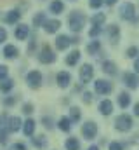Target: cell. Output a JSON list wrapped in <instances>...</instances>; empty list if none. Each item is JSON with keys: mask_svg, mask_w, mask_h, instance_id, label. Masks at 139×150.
<instances>
[{"mask_svg": "<svg viewBox=\"0 0 139 150\" xmlns=\"http://www.w3.org/2000/svg\"><path fill=\"white\" fill-rule=\"evenodd\" d=\"M26 80H28V86H30V87L37 89V87L42 86V74H40V72H30L28 77H26Z\"/></svg>", "mask_w": 139, "mask_h": 150, "instance_id": "52a82bcc", "label": "cell"}, {"mask_svg": "<svg viewBox=\"0 0 139 150\" xmlns=\"http://www.w3.org/2000/svg\"><path fill=\"white\" fill-rule=\"evenodd\" d=\"M113 110V103L111 101H108V100H103L101 103H99V112L103 113V115H110Z\"/></svg>", "mask_w": 139, "mask_h": 150, "instance_id": "9a60e30c", "label": "cell"}, {"mask_svg": "<svg viewBox=\"0 0 139 150\" xmlns=\"http://www.w3.org/2000/svg\"><path fill=\"white\" fill-rule=\"evenodd\" d=\"M82 100H84V103H91L92 101V94L91 93H84V98Z\"/></svg>", "mask_w": 139, "mask_h": 150, "instance_id": "8d00e7d4", "label": "cell"}, {"mask_svg": "<svg viewBox=\"0 0 139 150\" xmlns=\"http://www.w3.org/2000/svg\"><path fill=\"white\" fill-rule=\"evenodd\" d=\"M104 2H106L108 5H113V4H117V0H104Z\"/></svg>", "mask_w": 139, "mask_h": 150, "instance_id": "f6af8a7d", "label": "cell"}, {"mask_svg": "<svg viewBox=\"0 0 139 150\" xmlns=\"http://www.w3.org/2000/svg\"><path fill=\"white\" fill-rule=\"evenodd\" d=\"M87 150H99V149H98L96 145H92V147H89V149H87Z\"/></svg>", "mask_w": 139, "mask_h": 150, "instance_id": "bcb514c9", "label": "cell"}, {"mask_svg": "<svg viewBox=\"0 0 139 150\" xmlns=\"http://www.w3.org/2000/svg\"><path fill=\"white\" fill-rule=\"evenodd\" d=\"M12 150H26V147H25L23 143H16V145L12 147Z\"/></svg>", "mask_w": 139, "mask_h": 150, "instance_id": "60d3db41", "label": "cell"}, {"mask_svg": "<svg viewBox=\"0 0 139 150\" xmlns=\"http://www.w3.org/2000/svg\"><path fill=\"white\" fill-rule=\"evenodd\" d=\"M110 150H122V145L118 142H113V143H110Z\"/></svg>", "mask_w": 139, "mask_h": 150, "instance_id": "f35d334b", "label": "cell"}, {"mask_svg": "<svg viewBox=\"0 0 139 150\" xmlns=\"http://www.w3.org/2000/svg\"><path fill=\"white\" fill-rule=\"evenodd\" d=\"M103 70L108 75H115L117 74V65H115L113 61H104L103 63Z\"/></svg>", "mask_w": 139, "mask_h": 150, "instance_id": "44dd1931", "label": "cell"}, {"mask_svg": "<svg viewBox=\"0 0 139 150\" xmlns=\"http://www.w3.org/2000/svg\"><path fill=\"white\" fill-rule=\"evenodd\" d=\"M44 28H45V32L47 33H56L59 28H61V21H58V19H45V23H44Z\"/></svg>", "mask_w": 139, "mask_h": 150, "instance_id": "9c48e42d", "label": "cell"}, {"mask_svg": "<svg viewBox=\"0 0 139 150\" xmlns=\"http://www.w3.org/2000/svg\"><path fill=\"white\" fill-rule=\"evenodd\" d=\"M0 143H2V145L7 143V131H2V133H0Z\"/></svg>", "mask_w": 139, "mask_h": 150, "instance_id": "74e56055", "label": "cell"}, {"mask_svg": "<svg viewBox=\"0 0 139 150\" xmlns=\"http://www.w3.org/2000/svg\"><path fill=\"white\" fill-rule=\"evenodd\" d=\"M99 33H101V26H98V25H94V28L89 32L91 37H96V35H99Z\"/></svg>", "mask_w": 139, "mask_h": 150, "instance_id": "836d02e7", "label": "cell"}, {"mask_svg": "<svg viewBox=\"0 0 139 150\" xmlns=\"http://www.w3.org/2000/svg\"><path fill=\"white\" fill-rule=\"evenodd\" d=\"M78 59H80V52H78V51H73V52H70L68 58H66V65L73 67V65L78 63Z\"/></svg>", "mask_w": 139, "mask_h": 150, "instance_id": "ffe728a7", "label": "cell"}, {"mask_svg": "<svg viewBox=\"0 0 139 150\" xmlns=\"http://www.w3.org/2000/svg\"><path fill=\"white\" fill-rule=\"evenodd\" d=\"M125 56H127V58H136V56H138V47H129Z\"/></svg>", "mask_w": 139, "mask_h": 150, "instance_id": "1f68e13d", "label": "cell"}, {"mask_svg": "<svg viewBox=\"0 0 139 150\" xmlns=\"http://www.w3.org/2000/svg\"><path fill=\"white\" fill-rule=\"evenodd\" d=\"M4 56L9 58V59L16 58V56H18V47H14V45H5V47H4Z\"/></svg>", "mask_w": 139, "mask_h": 150, "instance_id": "e0dca14e", "label": "cell"}, {"mask_svg": "<svg viewBox=\"0 0 139 150\" xmlns=\"http://www.w3.org/2000/svg\"><path fill=\"white\" fill-rule=\"evenodd\" d=\"M94 89H96V93L98 94H110L111 93V84L108 82V80H96V84H94Z\"/></svg>", "mask_w": 139, "mask_h": 150, "instance_id": "8992f818", "label": "cell"}, {"mask_svg": "<svg viewBox=\"0 0 139 150\" xmlns=\"http://www.w3.org/2000/svg\"><path fill=\"white\" fill-rule=\"evenodd\" d=\"M44 23H45V14L44 12H38L33 18V25L35 26H44Z\"/></svg>", "mask_w": 139, "mask_h": 150, "instance_id": "f1b7e54d", "label": "cell"}, {"mask_svg": "<svg viewBox=\"0 0 139 150\" xmlns=\"http://www.w3.org/2000/svg\"><path fill=\"white\" fill-rule=\"evenodd\" d=\"M14 87V82L11 80V79H4L2 82H0V91L2 93H7V91H11Z\"/></svg>", "mask_w": 139, "mask_h": 150, "instance_id": "cb8c5ba5", "label": "cell"}, {"mask_svg": "<svg viewBox=\"0 0 139 150\" xmlns=\"http://www.w3.org/2000/svg\"><path fill=\"white\" fill-rule=\"evenodd\" d=\"M14 101H16V98H7V100H5V105H12Z\"/></svg>", "mask_w": 139, "mask_h": 150, "instance_id": "b9f144b4", "label": "cell"}, {"mask_svg": "<svg viewBox=\"0 0 139 150\" xmlns=\"http://www.w3.org/2000/svg\"><path fill=\"white\" fill-rule=\"evenodd\" d=\"M99 49H101V42H99V40H92V42L87 45V52H89V54H96Z\"/></svg>", "mask_w": 139, "mask_h": 150, "instance_id": "603a6c76", "label": "cell"}, {"mask_svg": "<svg viewBox=\"0 0 139 150\" xmlns=\"http://www.w3.org/2000/svg\"><path fill=\"white\" fill-rule=\"evenodd\" d=\"M70 82H71L70 74H66V72H59L58 74V84H59V87H68Z\"/></svg>", "mask_w": 139, "mask_h": 150, "instance_id": "4fadbf2b", "label": "cell"}, {"mask_svg": "<svg viewBox=\"0 0 139 150\" xmlns=\"http://www.w3.org/2000/svg\"><path fill=\"white\" fill-rule=\"evenodd\" d=\"M23 129H25V134H26V136H32L35 133V120L28 119V120L23 124Z\"/></svg>", "mask_w": 139, "mask_h": 150, "instance_id": "ac0fdd59", "label": "cell"}, {"mask_svg": "<svg viewBox=\"0 0 139 150\" xmlns=\"http://www.w3.org/2000/svg\"><path fill=\"white\" fill-rule=\"evenodd\" d=\"M9 74V70H7V67H0V80H4L5 77Z\"/></svg>", "mask_w": 139, "mask_h": 150, "instance_id": "d590c367", "label": "cell"}, {"mask_svg": "<svg viewBox=\"0 0 139 150\" xmlns=\"http://www.w3.org/2000/svg\"><path fill=\"white\" fill-rule=\"evenodd\" d=\"M120 16L124 18V19H131V21H136V14H134V4H131V2H125L124 5H122V9H120Z\"/></svg>", "mask_w": 139, "mask_h": 150, "instance_id": "277c9868", "label": "cell"}, {"mask_svg": "<svg viewBox=\"0 0 139 150\" xmlns=\"http://www.w3.org/2000/svg\"><path fill=\"white\" fill-rule=\"evenodd\" d=\"M84 25H85V16L82 12H73L70 16V28L73 32H82Z\"/></svg>", "mask_w": 139, "mask_h": 150, "instance_id": "6da1fadb", "label": "cell"}, {"mask_svg": "<svg viewBox=\"0 0 139 150\" xmlns=\"http://www.w3.org/2000/svg\"><path fill=\"white\" fill-rule=\"evenodd\" d=\"M63 9H65V4H63L61 0H54V2L51 4V12H54V14H61Z\"/></svg>", "mask_w": 139, "mask_h": 150, "instance_id": "d6986e66", "label": "cell"}, {"mask_svg": "<svg viewBox=\"0 0 139 150\" xmlns=\"http://www.w3.org/2000/svg\"><path fill=\"white\" fill-rule=\"evenodd\" d=\"M82 134H84L87 140L96 138V134H98V126H96L94 122H87V124H84V127H82Z\"/></svg>", "mask_w": 139, "mask_h": 150, "instance_id": "5b68a950", "label": "cell"}, {"mask_svg": "<svg viewBox=\"0 0 139 150\" xmlns=\"http://www.w3.org/2000/svg\"><path fill=\"white\" fill-rule=\"evenodd\" d=\"M92 75H94L92 65H84V67L80 68V80H82V84H87V82L92 79Z\"/></svg>", "mask_w": 139, "mask_h": 150, "instance_id": "ba28073f", "label": "cell"}, {"mask_svg": "<svg viewBox=\"0 0 139 150\" xmlns=\"http://www.w3.org/2000/svg\"><path fill=\"white\" fill-rule=\"evenodd\" d=\"M134 113L139 117V103H136V107H134Z\"/></svg>", "mask_w": 139, "mask_h": 150, "instance_id": "ee69618b", "label": "cell"}, {"mask_svg": "<svg viewBox=\"0 0 139 150\" xmlns=\"http://www.w3.org/2000/svg\"><path fill=\"white\" fill-rule=\"evenodd\" d=\"M19 18H21V12H19V11H11V12L4 18V21H5L7 25H14V23H18Z\"/></svg>", "mask_w": 139, "mask_h": 150, "instance_id": "5bb4252c", "label": "cell"}, {"mask_svg": "<svg viewBox=\"0 0 139 150\" xmlns=\"http://www.w3.org/2000/svg\"><path fill=\"white\" fill-rule=\"evenodd\" d=\"M80 149V142L77 138H68L66 140V150H78Z\"/></svg>", "mask_w": 139, "mask_h": 150, "instance_id": "484cf974", "label": "cell"}, {"mask_svg": "<svg viewBox=\"0 0 139 150\" xmlns=\"http://www.w3.org/2000/svg\"><path fill=\"white\" fill-rule=\"evenodd\" d=\"M70 120L71 122H78L80 120V108H77V107L70 108Z\"/></svg>", "mask_w": 139, "mask_h": 150, "instance_id": "83f0119b", "label": "cell"}, {"mask_svg": "<svg viewBox=\"0 0 139 150\" xmlns=\"http://www.w3.org/2000/svg\"><path fill=\"white\" fill-rule=\"evenodd\" d=\"M108 33H110V38H111V42H117V37H118L120 30H118V26H117V25H111V26L108 28Z\"/></svg>", "mask_w": 139, "mask_h": 150, "instance_id": "4316f807", "label": "cell"}, {"mask_svg": "<svg viewBox=\"0 0 139 150\" xmlns=\"http://www.w3.org/2000/svg\"><path fill=\"white\" fill-rule=\"evenodd\" d=\"M71 42H73V40H70V37H66V35H59V37L56 38V47H58L59 51H65Z\"/></svg>", "mask_w": 139, "mask_h": 150, "instance_id": "7c38bea8", "label": "cell"}, {"mask_svg": "<svg viewBox=\"0 0 139 150\" xmlns=\"http://www.w3.org/2000/svg\"><path fill=\"white\" fill-rule=\"evenodd\" d=\"M33 143H35V147H38V149H45V147H47V140H45L44 136L33 138Z\"/></svg>", "mask_w": 139, "mask_h": 150, "instance_id": "f546056e", "label": "cell"}, {"mask_svg": "<svg viewBox=\"0 0 139 150\" xmlns=\"http://www.w3.org/2000/svg\"><path fill=\"white\" fill-rule=\"evenodd\" d=\"M138 82H139L138 75L129 74V72L124 75V84H125L127 87H131V89H136V87H138Z\"/></svg>", "mask_w": 139, "mask_h": 150, "instance_id": "30bf717a", "label": "cell"}, {"mask_svg": "<svg viewBox=\"0 0 139 150\" xmlns=\"http://www.w3.org/2000/svg\"><path fill=\"white\" fill-rule=\"evenodd\" d=\"M5 38H7V32H5L4 28H0V44H2Z\"/></svg>", "mask_w": 139, "mask_h": 150, "instance_id": "ab89813d", "label": "cell"}, {"mask_svg": "<svg viewBox=\"0 0 139 150\" xmlns=\"http://www.w3.org/2000/svg\"><path fill=\"white\" fill-rule=\"evenodd\" d=\"M70 122H71L70 119H66V117H61V119H59V122H58V126H59V129H61V131L68 133L70 127H71V124H70Z\"/></svg>", "mask_w": 139, "mask_h": 150, "instance_id": "d4e9b609", "label": "cell"}, {"mask_svg": "<svg viewBox=\"0 0 139 150\" xmlns=\"http://www.w3.org/2000/svg\"><path fill=\"white\" fill-rule=\"evenodd\" d=\"M28 33H30V28H28L26 25H19V26L16 28V32H14V35H16L18 40H26Z\"/></svg>", "mask_w": 139, "mask_h": 150, "instance_id": "8fae6325", "label": "cell"}, {"mask_svg": "<svg viewBox=\"0 0 139 150\" xmlns=\"http://www.w3.org/2000/svg\"><path fill=\"white\" fill-rule=\"evenodd\" d=\"M23 112L26 113V115H30V113L33 112V105H30V103H26V105L23 107Z\"/></svg>", "mask_w": 139, "mask_h": 150, "instance_id": "e575fe53", "label": "cell"}, {"mask_svg": "<svg viewBox=\"0 0 139 150\" xmlns=\"http://www.w3.org/2000/svg\"><path fill=\"white\" fill-rule=\"evenodd\" d=\"M134 68H136V72L139 74V58H136V63H134Z\"/></svg>", "mask_w": 139, "mask_h": 150, "instance_id": "7bdbcfd3", "label": "cell"}, {"mask_svg": "<svg viewBox=\"0 0 139 150\" xmlns=\"http://www.w3.org/2000/svg\"><path fill=\"white\" fill-rule=\"evenodd\" d=\"M38 59H40V63H45V65H51V63H54L56 61V54L52 52V49L45 44L44 47H42V51H40V56H38Z\"/></svg>", "mask_w": 139, "mask_h": 150, "instance_id": "3957f363", "label": "cell"}, {"mask_svg": "<svg viewBox=\"0 0 139 150\" xmlns=\"http://www.w3.org/2000/svg\"><path fill=\"white\" fill-rule=\"evenodd\" d=\"M115 127L118 129V131H129L131 127H132V117L131 115H118L117 119H115Z\"/></svg>", "mask_w": 139, "mask_h": 150, "instance_id": "7a4b0ae2", "label": "cell"}, {"mask_svg": "<svg viewBox=\"0 0 139 150\" xmlns=\"http://www.w3.org/2000/svg\"><path fill=\"white\" fill-rule=\"evenodd\" d=\"M19 127H21V119L19 117H11L9 119V131L11 133H16Z\"/></svg>", "mask_w": 139, "mask_h": 150, "instance_id": "2e32d148", "label": "cell"}, {"mask_svg": "<svg viewBox=\"0 0 139 150\" xmlns=\"http://www.w3.org/2000/svg\"><path fill=\"white\" fill-rule=\"evenodd\" d=\"M118 105H120L122 108H127V107L131 105V96H129L127 93H122V94L118 96Z\"/></svg>", "mask_w": 139, "mask_h": 150, "instance_id": "7402d4cb", "label": "cell"}, {"mask_svg": "<svg viewBox=\"0 0 139 150\" xmlns=\"http://www.w3.org/2000/svg\"><path fill=\"white\" fill-rule=\"evenodd\" d=\"M104 0H89V5L92 7V9H98V7H101L103 5Z\"/></svg>", "mask_w": 139, "mask_h": 150, "instance_id": "d6a6232c", "label": "cell"}, {"mask_svg": "<svg viewBox=\"0 0 139 150\" xmlns=\"http://www.w3.org/2000/svg\"><path fill=\"white\" fill-rule=\"evenodd\" d=\"M104 21H106V16L101 14V12H99V14H96V16L92 18V23H94V25H98V26H101Z\"/></svg>", "mask_w": 139, "mask_h": 150, "instance_id": "4dcf8cb0", "label": "cell"}]
</instances>
